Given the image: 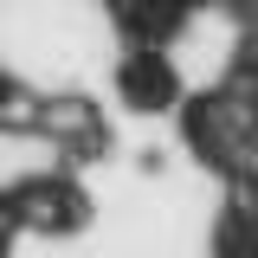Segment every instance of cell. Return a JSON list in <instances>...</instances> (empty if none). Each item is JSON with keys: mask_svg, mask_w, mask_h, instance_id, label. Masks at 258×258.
Segmentation results:
<instances>
[{"mask_svg": "<svg viewBox=\"0 0 258 258\" xmlns=\"http://www.w3.org/2000/svg\"><path fill=\"white\" fill-rule=\"evenodd\" d=\"M7 207H13V226H45V232H64V226L84 220V194L64 187V174L26 181L20 194H7Z\"/></svg>", "mask_w": 258, "mask_h": 258, "instance_id": "1", "label": "cell"}, {"mask_svg": "<svg viewBox=\"0 0 258 258\" xmlns=\"http://www.w3.org/2000/svg\"><path fill=\"white\" fill-rule=\"evenodd\" d=\"M116 91L129 97V110H168V103H174V64L161 58L155 45H149V52L136 45L123 58V71H116Z\"/></svg>", "mask_w": 258, "mask_h": 258, "instance_id": "2", "label": "cell"}, {"mask_svg": "<svg viewBox=\"0 0 258 258\" xmlns=\"http://www.w3.org/2000/svg\"><path fill=\"white\" fill-rule=\"evenodd\" d=\"M220 258H258V200L252 194H239L232 200V213L220 220Z\"/></svg>", "mask_w": 258, "mask_h": 258, "instance_id": "3", "label": "cell"}]
</instances>
